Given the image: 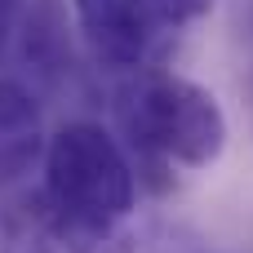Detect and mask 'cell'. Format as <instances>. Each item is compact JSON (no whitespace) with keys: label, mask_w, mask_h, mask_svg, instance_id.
<instances>
[{"label":"cell","mask_w":253,"mask_h":253,"mask_svg":"<svg viewBox=\"0 0 253 253\" xmlns=\"http://www.w3.org/2000/svg\"><path fill=\"white\" fill-rule=\"evenodd\" d=\"M138 173L120 142L89 120L62 125L44 151V209L62 245L107 249L116 227L129 218Z\"/></svg>","instance_id":"obj_1"},{"label":"cell","mask_w":253,"mask_h":253,"mask_svg":"<svg viewBox=\"0 0 253 253\" xmlns=\"http://www.w3.org/2000/svg\"><path fill=\"white\" fill-rule=\"evenodd\" d=\"M116 125L151 173H165L169 165L205 169L227 147V116L218 98L173 71H133L111 89Z\"/></svg>","instance_id":"obj_2"},{"label":"cell","mask_w":253,"mask_h":253,"mask_svg":"<svg viewBox=\"0 0 253 253\" xmlns=\"http://www.w3.org/2000/svg\"><path fill=\"white\" fill-rule=\"evenodd\" d=\"M71 4L89 53L120 76L160 67L178 36V27L160 13L156 0H71Z\"/></svg>","instance_id":"obj_3"},{"label":"cell","mask_w":253,"mask_h":253,"mask_svg":"<svg viewBox=\"0 0 253 253\" xmlns=\"http://www.w3.org/2000/svg\"><path fill=\"white\" fill-rule=\"evenodd\" d=\"M40 102L22 80L0 76V191H13L44 156Z\"/></svg>","instance_id":"obj_4"},{"label":"cell","mask_w":253,"mask_h":253,"mask_svg":"<svg viewBox=\"0 0 253 253\" xmlns=\"http://www.w3.org/2000/svg\"><path fill=\"white\" fill-rule=\"evenodd\" d=\"M18 36H22V62L36 76L44 80L71 76V40H67V18L58 0H31Z\"/></svg>","instance_id":"obj_5"},{"label":"cell","mask_w":253,"mask_h":253,"mask_svg":"<svg viewBox=\"0 0 253 253\" xmlns=\"http://www.w3.org/2000/svg\"><path fill=\"white\" fill-rule=\"evenodd\" d=\"M0 253H62L44 200H9L0 191Z\"/></svg>","instance_id":"obj_6"},{"label":"cell","mask_w":253,"mask_h":253,"mask_svg":"<svg viewBox=\"0 0 253 253\" xmlns=\"http://www.w3.org/2000/svg\"><path fill=\"white\" fill-rule=\"evenodd\" d=\"M156 4L173 27H187V22H196V18H205L213 9V0H156Z\"/></svg>","instance_id":"obj_7"},{"label":"cell","mask_w":253,"mask_h":253,"mask_svg":"<svg viewBox=\"0 0 253 253\" xmlns=\"http://www.w3.org/2000/svg\"><path fill=\"white\" fill-rule=\"evenodd\" d=\"M22 18H27V0H0V58L9 53V40L18 36Z\"/></svg>","instance_id":"obj_8"},{"label":"cell","mask_w":253,"mask_h":253,"mask_svg":"<svg viewBox=\"0 0 253 253\" xmlns=\"http://www.w3.org/2000/svg\"><path fill=\"white\" fill-rule=\"evenodd\" d=\"M245 18H249V36H253V0H249V9H245Z\"/></svg>","instance_id":"obj_9"}]
</instances>
